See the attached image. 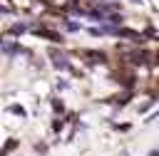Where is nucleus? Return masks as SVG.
I'll return each instance as SVG.
<instances>
[{
    "label": "nucleus",
    "mask_w": 159,
    "mask_h": 156,
    "mask_svg": "<svg viewBox=\"0 0 159 156\" xmlns=\"http://www.w3.org/2000/svg\"><path fill=\"white\" fill-rule=\"evenodd\" d=\"M35 35H40V37H45V40H50V42H62V37H60L57 32H50V30H35Z\"/></svg>",
    "instance_id": "obj_1"
},
{
    "label": "nucleus",
    "mask_w": 159,
    "mask_h": 156,
    "mask_svg": "<svg viewBox=\"0 0 159 156\" xmlns=\"http://www.w3.org/2000/svg\"><path fill=\"white\" fill-rule=\"evenodd\" d=\"M65 30H70V32H77V30H80V22H75V20H65Z\"/></svg>",
    "instance_id": "obj_2"
},
{
    "label": "nucleus",
    "mask_w": 159,
    "mask_h": 156,
    "mask_svg": "<svg viewBox=\"0 0 159 156\" xmlns=\"http://www.w3.org/2000/svg\"><path fill=\"white\" fill-rule=\"evenodd\" d=\"M0 45H2V40H0Z\"/></svg>",
    "instance_id": "obj_3"
}]
</instances>
